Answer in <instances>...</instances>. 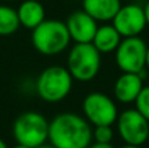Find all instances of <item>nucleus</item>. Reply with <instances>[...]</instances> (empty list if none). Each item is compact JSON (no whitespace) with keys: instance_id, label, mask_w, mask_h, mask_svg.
Listing matches in <instances>:
<instances>
[{"instance_id":"f257e3e1","label":"nucleus","mask_w":149,"mask_h":148,"mask_svg":"<svg viewBox=\"0 0 149 148\" xmlns=\"http://www.w3.org/2000/svg\"><path fill=\"white\" fill-rule=\"evenodd\" d=\"M93 130L86 118L74 113H62L49 122V140L55 148H88Z\"/></svg>"},{"instance_id":"f03ea898","label":"nucleus","mask_w":149,"mask_h":148,"mask_svg":"<svg viewBox=\"0 0 149 148\" xmlns=\"http://www.w3.org/2000/svg\"><path fill=\"white\" fill-rule=\"evenodd\" d=\"M71 41L65 22L60 20H43L31 33V43L42 55L54 57L63 52Z\"/></svg>"},{"instance_id":"7ed1b4c3","label":"nucleus","mask_w":149,"mask_h":148,"mask_svg":"<svg viewBox=\"0 0 149 148\" xmlns=\"http://www.w3.org/2000/svg\"><path fill=\"white\" fill-rule=\"evenodd\" d=\"M73 77L65 67L51 66L41 72L36 83L37 93L46 102H59L70 94Z\"/></svg>"},{"instance_id":"20e7f679","label":"nucleus","mask_w":149,"mask_h":148,"mask_svg":"<svg viewBox=\"0 0 149 148\" xmlns=\"http://www.w3.org/2000/svg\"><path fill=\"white\" fill-rule=\"evenodd\" d=\"M101 68V52L93 43H76L67 58V70L77 81H90Z\"/></svg>"},{"instance_id":"39448f33","label":"nucleus","mask_w":149,"mask_h":148,"mask_svg":"<svg viewBox=\"0 0 149 148\" xmlns=\"http://www.w3.org/2000/svg\"><path fill=\"white\" fill-rule=\"evenodd\" d=\"M13 136L17 144L37 148L49 139V122L37 112H25L13 123Z\"/></svg>"},{"instance_id":"423d86ee","label":"nucleus","mask_w":149,"mask_h":148,"mask_svg":"<svg viewBox=\"0 0 149 148\" xmlns=\"http://www.w3.org/2000/svg\"><path fill=\"white\" fill-rule=\"evenodd\" d=\"M148 46L143 38L137 37H127L120 41L115 50L116 66L123 72L139 73L145 68Z\"/></svg>"},{"instance_id":"0eeeda50","label":"nucleus","mask_w":149,"mask_h":148,"mask_svg":"<svg viewBox=\"0 0 149 148\" xmlns=\"http://www.w3.org/2000/svg\"><path fill=\"white\" fill-rule=\"evenodd\" d=\"M82 112L88 122L94 126H111L118 119L115 102L101 92H93L85 97L82 101Z\"/></svg>"},{"instance_id":"6e6552de","label":"nucleus","mask_w":149,"mask_h":148,"mask_svg":"<svg viewBox=\"0 0 149 148\" xmlns=\"http://www.w3.org/2000/svg\"><path fill=\"white\" fill-rule=\"evenodd\" d=\"M118 130L120 138L130 146H143L148 140L149 121L136 109L124 110L118 115Z\"/></svg>"},{"instance_id":"1a4fd4ad","label":"nucleus","mask_w":149,"mask_h":148,"mask_svg":"<svg viewBox=\"0 0 149 148\" xmlns=\"http://www.w3.org/2000/svg\"><path fill=\"white\" fill-rule=\"evenodd\" d=\"M113 25L122 37H137L147 26L144 8L137 4L122 5L113 18Z\"/></svg>"},{"instance_id":"9d476101","label":"nucleus","mask_w":149,"mask_h":148,"mask_svg":"<svg viewBox=\"0 0 149 148\" xmlns=\"http://www.w3.org/2000/svg\"><path fill=\"white\" fill-rule=\"evenodd\" d=\"M65 25L71 39H73L76 43H92L98 29L97 21L84 9L71 13L65 21Z\"/></svg>"},{"instance_id":"9b49d317","label":"nucleus","mask_w":149,"mask_h":148,"mask_svg":"<svg viewBox=\"0 0 149 148\" xmlns=\"http://www.w3.org/2000/svg\"><path fill=\"white\" fill-rule=\"evenodd\" d=\"M143 79L139 76V73L123 72L116 79L114 84V96L118 101L123 104L135 102L136 97L139 96L140 91L143 89Z\"/></svg>"},{"instance_id":"f8f14e48","label":"nucleus","mask_w":149,"mask_h":148,"mask_svg":"<svg viewBox=\"0 0 149 148\" xmlns=\"http://www.w3.org/2000/svg\"><path fill=\"white\" fill-rule=\"evenodd\" d=\"M122 7L120 0H84L82 9L95 21H110Z\"/></svg>"},{"instance_id":"ddd939ff","label":"nucleus","mask_w":149,"mask_h":148,"mask_svg":"<svg viewBox=\"0 0 149 148\" xmlns=\"http://www.w3.org/2000/svg\"><path fill=\"white\" fill-rule=\"evenodd\" d=\"M17 16L20 25L31 30L37 28L43 20H46L43 5L37 0H25L21 3L17 9Z\"/></svg>"},{"instance_id":"4468645a","label":"nucleus","mask_w":149,"mask_h":148,"mask_svg":"<svg viewBox=\"0 0 149 148\" xmlns=\"http://www.w3.org/2000/svg\"><path fill=\"white\" fill-rule=\"evenodd\" d=\"M120 38L122 36L114 28V25H102L98 26L92 43L101 54H109L116 50L122 41Z\"/></svg>"},{"instance_id":"2eb2a0df","label":"nucleus","mask_w":149,"mask_h":148,"mask_svg":"<svg viewBox=\"0 0 149 148\" xmlns=\"http://www.w3.org/2000/svg\"><path fill=\"white\" fill-rule=\"evenodd\" d=\"M20 28L17 10L8 5H0V36H12Z\"/></svg>"},{"instance_id":"dca6fc26","label":"nucleus","mask_w":149,"mask_h":148,"mask_svg":"<svg viewBox=\"0 0 149 148\" xmlns=\"http://www.w3.org/2000/svg\"><path fill=\"white\" fill-rule=\"evenodd\" d=\"M135 109L149 121V87H143L139 96L135 100Z\"/></svg>"},{"instance_id":"f3484780","label":"nucleus","mask_w":149,"mask_h":148,"mask_svg":"<svg viewBox=\"0 0 149 148\" xmlns=\"http://www.w3.org/2000/svg\"><path fill=\"white\" fill-rule=\"evenodd\" d=\"M114 131L111 126L102 125V126H94L93 130V139L97 143H110L113 140Z\"/></svg>"},{"instance_id":"a211bd4d","label":"nucleus","mask_w":149,"mask_h":148,"mask_svg":"<svg viewBox=\"0 0 149 148\" xmlns=\"http://www.w3.org/2000/svg\"><path fill=\"white\" fill-rule=\"evenodd\" d=\"M88 148H114V147L111 146L110 143H97V142H95V144L89 146Z\"/></svg>"},{"instance_id":"6ab92c4d","label":"nucleus","mask_w":149,"mask_h":148,"mask_svg":"<svg viewBox=\"0 0 149 148\" xmlns=\"http://www.w3.org/2000/svg\"><path fill=\"white\" fill-rule=\"evenodd\" d=\"M144 15H145V20H147V25H149V1L144 7Z\"/></svg>"},{"instance_id":"aec40b11","label":"nucleus","mask_w":149,"mask_h":148,"mask_svg":"<svg viewBox=\"0 0 149 148\" xmlns=\"http://www.w3.org/2000/svg\"><path fill=\"white\" fill-rule=\"evenodd\" d=\"M145 68L149 71V46H148V50H147V59H145Z\"/></svg>"},{"instance_id":"412c9836","label":"nucleus","mask_w":149,"mask_h":148,"mask_svg":"<svg viewBox=\"0 0 149 148\" xmlns=\"http://www.w3.org/2000/svg\"><path fill=\"white\" fill-rule=\"evenodd\" d=\"M37 148H55V147L52 146V144H42V146H39Z\"/></svg>"},{"instance_id":"4be33fe9","label":"nucleus","mask_w":149,"mask_h":148,"mask_svg":"<svg viewBox=\"0 0 149 148\" xmlns=\"http://www.w3.org/2000/svg\"><path fill=\"white\" fill-rule=\"evenodd\" d=\"M0 148H8L7 144L4 143V140H3V139H0Z\"/></svg>"},{"instance_id":"5701e85b","label":"nucleus","mask_w":149,"mask_h":148,"mask_svg":"<svg viewBox=\"0 0 149 148\" xmlns=\"http://www.w3.org/2000/svg\"><path fill=\"white\" fill-rule=\"evenodd\" d=\"M122 148H140V146H130V144H126V146H123Z\"/></svg>"},{"instance_id":"b1692460","label":"nucleus","mask_w":149,"mask_h":148,"mask_svg":"<svg viewBox=\"0 0 149 148\" xmlns=\"http://www.w3.org/2000/svg\"><path fill=\"white\" fill-rule=\"evenodd\" d=\"M13 148H30V147H26V146H22V144H17V146H15Z\"/></svg>"},{"instance_id":"393cba45","label":"nucleus","mask_w":149,"mask_h":148,"mask_svg":"<svg viewBox=\"0 0 149 148\" xmlns=\"http://www.w3.org/2000/svg\"><path fill=\"white\" fill-rule=\"evenodd\" d=\"M148 140H149V134H148Z\"/></svg>"}]
</instances>
